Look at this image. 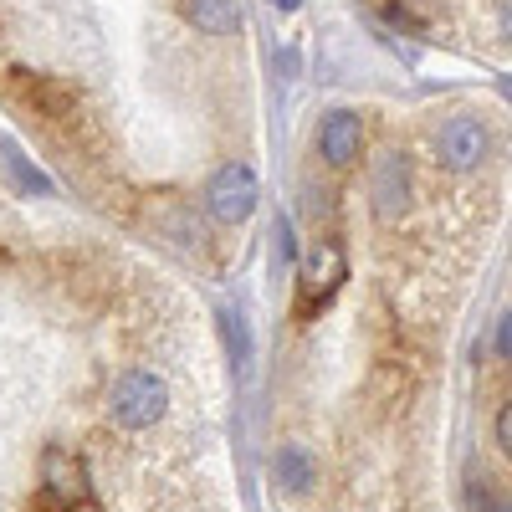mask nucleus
<instances>
[{
	"instance_id": "obj_1",
	"label": "nucleus",
	"mask_w": 512,
	"mask_h": 512,
	"mask_svg": "<svg viewBox=\"0 0 512 512\" xmlns=\"http://www.w3.org/2000/svg\"><path fill=\"white\" fill-rule=\"evenodd\" d=\"M349 282V256L338 241H308V251L297 256V308L318 313L333 303V292Z\"/></svg>"
},
{
	"instance_id": "obj_2",
	"label": "nucleus",
	"mask_w": 512,
	"mask_h": 512,
	"mask_svg": "<svg viewBox=\"0 0 512 512\" xmlns=\"http://www.w3.org/2000/svg\"><path fill=\"white\" fill-rule=\"evenodd\" d=\"M108 410H113V420L123 425V431H149V425L164 420V410H169V384L154 369H128L113 384Z\"/></svg>"
},
{
	"instance_id": "obj_3",
	"label": "nucleus",
	"mask_w": 512,
	"mask_h": 512,
	"mask_svg": "<svg viewBox=\"0 0 512 512\" xmlns=\"http://www.w3.org/2000/svg\"><path fill=\"white\" fill-rule=\"evenodd\" d=\"M205 205H210V216H216V221L241 226L256 210V175L246 164H221L216 175H210V185H205Z\"/></svg>"
},
{
	"instance_id": "obj_4",
	"label": "nucleus",
	"mask_w": 512,
	"mask_h": 512,
	"mask_svg": "<svg viewBox=\"0 0 512 512\" xmlns=\"http://www.w3.org/2000/svg\"><path fill=\"white\" fill-rule=\"evenodd\" d=\"M41 487L57 507H88L93 502V482H88V466L82 456H72L67 446H47L41 451Z\"/></svg>"
},
{
	"instance_id": "obj_5",
	"label": "nucleus",
	"mask_w": 512,
	"mask_h": 512,
	"mask_svg": "<svg viewBox=\"0 0 512 512\" xmlns=\"http://www.w3.org/2000/svg\"><path fill=\"white\" fill-rule=\"evenodd\" d=\"M436 154H441V164L451 169V175H472V169L487 159V128L472 113L446 118L441 134H436Z\"/></svg>"
},
{
	"instance_id": "obj_6",
	"label": "nucleus",
	"mask_w": 512,
	"mask_h": 512,
	"mask_svg": "<svg viewBox=\"0 0 512 512\" xmlns=\"http://www.w3.org/2000/svg\"><path fill=\"white\" fill-rule=\"evenodd\" d=\"M374 210H379V221H400L405 216V205H410V164L405 154H379L374 159Z\"/></svg>"
},
{
	"instance_id": "obj_7",
	"label": "nucleus",
	"mask_w": 512,
	"mask_h": 512,
	"mask_svg": "<svg viewBox=\"0 0 512 512\" xmlns=\"http://www.w3.org/2000/svg\"><path fill=\"white\" fill-rule=\"evenodd\" d=\"M318 149H323V159H328L333 169H349V164L359 159V149H364V123H359V113L333 108V113L323 118V128H318Z\"/></svg>"
},
{
	"instance_id": "obj_8",
	"label": "nucleus",
	"mask_w": 512,
	"mask_h": 512,
	"mask_svg": "<svg viewBox=\"0 0 512 512\" xmlns=\"http://www.w3.org/2000/svg\"><path fill=\"white\" fill-rule=\"evenodd\" d=\"M185 16L205 36H236L241 31V6L236 0H185Z\"/></svg>"
},
{
	"instance_id": "obj_9",
	"label": "nucleus",
	"mask_w": 512,
	"mask_h": 512,
	"mask_svg": "<svg viewBox=\"0 0 512 512\" xmlns=\"http://www.w3.org/2000/svg\"><path fill=\"white\" fill-rule=\"evenodd\" d=\"M272 472H277V487H282L287 497H303V492L313 487V477H318V466H313L308 446H282L277 461H272Z\"/></svg>"
},
{
	"instance_id": "obj_10",
	"label": "nucleus",
	"mask_w": 512,
	"mask_h": 512,
	"mask_svg": "<svg viewBox=\"0 0 512 512\" xmlns=\"http://www.w3.org/2000/svg\"><path fill=\"white\" fill-rule=\"evenodd\" d=\"M159 226H164L169 236H175L180 246H200V241H205V236H200V221L190 216V210H185L180 200H169V205H164V216H159Z\"/></svg>"
},
{
	"instance_id": "obj_11",
	"label": "nucleus",
	"mask_w": 512,
	"mask_h": 512,
	"mask_svg": "<svg viewBox=\"0 0 512 512\" xmlns=\"http://www.w3.org/2000/svg\"><path fill=\"white\" fill-rule=\"evenodd\" d=\"M221 323H226V338H231V354H236V364H246L251 344H246V328H241V318H236V313H221Z\"/></svg>"
},
{
	"instance_id": "obj_12",
	"label": "nucleus",
	"mask_w": 512,
	"mask_h": 512,
	"mask_svg": "<svg viewBox=\"0 0 512 512\" xmlns=\"http://www.w3.org/2000/svg\"><path fill=\"white\" fill-rule=\"evenodd\" d=\"M497 446L512 456V405H502V410H497Z\"/></svg>"
},
{
	"instance_id": "obj_13",
	"label": "nucleus",
	"mask_w": 512,
	"mask_h": 512,
	"mask_svg": "<svg viewBox=\"0 0 512 512\" xmlns=\"http://www.w3.org/2000/svg\"><path fill=\"white\" fill-rule=\"evenodd\" d=\"M497 354H502V359H512V313L497 323Z\"/></svg>"
},
{
	"instance_id": "obj_14",
	"label": "nucleus",
	"mask_w": 512,
	"mask_h": 512,
	"mask_svg": "<svg viewBox=\"0 0 512 512\" xmlns=\"http://www.w3.org/2000/svg\"><path fill=\"white\" fill-rule=\"evenodd\" d=\"M502 36H507V41H512V6H507V11H502Z\"/></svg>"
},
{
	"instance_id": "obj_15",
	"label": "nucleus",
	"mask_w": 512,
	"mask_h": 512,
	"mask_svg": "<svg viewBox=\"0 0 512 512\" xmlns=\"http://www.w3.org/2000/svg\"><path fill=\"white\" fill-rule=\"evenodd\" d=\"M272 6H277V11H297V6H303V0H272Z\"/></svg>"
},
{
	"instance_id": "obj_16",
	"label": "nucleus",
	"mask_w": 512,
	"mask_h": 512,
	"mask_svg": "<svg viewBox=\"0 0 512 512\" xmlns=\"http://www.w3.org/2000/svg\"><path fill=\"white\" fill-rule=\"evenodd\" d=\"M502 93H507V103H512V77H502Z\"/></svg>"
}]
</instances>
